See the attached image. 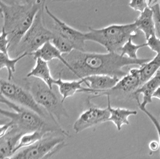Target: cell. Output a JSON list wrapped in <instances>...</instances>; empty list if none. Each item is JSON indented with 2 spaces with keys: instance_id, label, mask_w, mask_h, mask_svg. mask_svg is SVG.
I'll return each instance as SVG.
<instances>
[{
  "instance_id": "cell-26",
  "label": "cell",
  "mask_w": 160,
  "mask_h": 159,
  "mask_svg": "<svg viewBox=\"0 0 160 159\" xmlns=\"http://www.w3.org/2000/svg\"><path fill=\"white\" fill-rule=\"evenodd\" d=\"M10 41L8 33L4 29H1L0 36V53L9 54Z\"/></svg>"
},
{
  "instance_id": "cell-27",
  "label": "cell",
  "mask_w": 160,
  "mask_h": 159,
  "mask_svg": "<svg viewBox=\"0 0 160 159\" xmlns=\"http://www.w3.org/2000/svg\"><path fill=\"white\" fill-rule=\"evenodd\" d=\"M128 5L132 10L140 13H142L146 8L149 7L148 0H130Z\"/></svg>"
},
{
  "instance_id": "cell-33",
  "label": "cell",
  "mask_w": 160,
  "mask_h": 159,
  "mask_svg": "<svg viewBox=\"0 0 160 159\" xmlns=\"http://www.w3.org/2000/svg\"><path fill=\"white\" fill-rule=\"evenodd\" d=\"M152 98H157V99L160 100V86L153 93Z\"/></svg>"
},
{
  "instance_id": "cell-17",
  "label": "cell",
  "mask_w": 160,
  "mask_h": 159,
  "mask_svg": "<svg viewBox=\"0 0 160 159\" xmlns=\"http://www.w3.org/2000/svg\"><path fill=\"white\" fill-rule=\"evenodd\" d=\"M31 56H33L35 60L40 58L48 62H51L53 60H58L65 68H67L68 67V64L64 57L63 54L52 43L51 41L44 44L40 49L32 53Z\"/></svg>"
},
{
  "instance_id": "cell-12",
  "label": "cell",
  "mask_w": 160,
  "mask_h": 159,
  "mask_svg": "<svg viewBox=\"0 0 160 159\" xmlns=\"http://www.w3.org/2000/svg\"><path fill=\"white\" fill-rule=\"evenodd\" d=\"M83 80L87 87L94 90L97 96H100L115 87L120 79L109 75L98 74L88 76Z\"/></svg>"
},
{
  "instance_id": "cell-1",
  "label": "cell",
  "mask_w": 160,
  "mask_h": 159,
  "mask_svg": "<svg viewBox=\"0 0 160 159\" xmlns=\"http://www.w3.org/2000/svg\"><path fill=\"white\" fill-rule=\"evenodd\" d=\"M63 56L68 64L66 69L78 79L98 74L109 75L121 79L127 74L123 70L124 67L130 65L141 66L151 59H132L117 53H98L78 50H74Z\"/></svg>"
},
{
  "instance_id": "cell-30",
  "label": "cell",
  "mask_w": 160,
  "mask_h": 159,
  "mask_svg": "<svg viewBox=\"0 0 160 159\" xmlns=\"http://www.w3.org/2000/svg\"><path fill=\"white\" fill-rule=\"evenodd\" d=\"M67 145L64 142L61 143L60 144L57 145L52 152H50L48 155H46L43 158L40 159H50L55 154H56L57 152H58L61 150H62L63 148H64Z\"/></svg>"
},
{
  "instance_id": "cell-21",
  "label": "cell",
  "mask_w": 160,
  "mask_h": 159,
  "mask_svg": "<svg viewBox=\"0 0 160 159\" xmlns=\"http://www.w3.org/2000/svg\"><path fill=\"white\" fill-rule=\"evenodd\" d=\"M27 56H28V54L24 53L18 57L12 58L9 54L0 53V70H2L4 68L7 70L8 81H10L13 79L16 72V65L17 63Z\"/></svg>"
},
{
  "instance_id": "cell-3",
  "label": "cell",
  "mask_w": 160,
  "mask_h": 159,
  "mask_svg": "<svg viewBox=\"0 0 160 159\" xmlns=\"http://www.w3.org/2000/svg\"><path fill=\"white\" fill-rule=\"evenodd\" d=\"M87 41H93L104 47L108 52L119 53L122 46L137 35L138 31L134 22L127 24H112L100 29L88 28Z\"/></svg>"
},
{
  "instance_id": "cell-8",
  "label": "cell",
  "mask_w": 160,
  "mask_h": 159,
  "mask_svg": "<svg viewBox=\"0 0 160 159\" xmlns=\"http://www.w3.org/2000/svg\"><path fill=\"white\" fill-rule=\"evenodd\" d=\"M63 142L64 138L59 136L46 137L36 144L23 148L4 159H42Z\"/></svg>"
},
{
  "instance_id": "cell-16",
  "label": "cell",
  "mask_w": 160,
  "mask_h": 159,
  "mask_svg": "<svg viewBox=\"0 0 160 159\" xmlns=\"http://www.w3.org/2000/svg\"><path fill=\"white\" fill-rule=\"evenodd\" d=\"M106 95L108 98L107 108L108 109L110 113L109 122H112L115 125L117 130L120 131L123 125H128L130 124L128 117L130 116L137 115L138 111L136 110H131L120 107H112L110 103V94H106Z\"/></svg>"
},
{
  "instance_id": "cell-28",
  "label": "cell",
  "mask_w": 160,
  "mask_h": 159,
  "mask_svg": "<svg viewBox=\"0 0 160 159\" xmlns=\"http://www.w3.org/2000/svg\"><path fill=\"white\" fill-rule=\"evenodd\" d=\"M147 47H148L151 51L158 54L160 52V39L153 35L150 36L146 40Z\"/></svg>"
},
{
  "instance_id": "cell-19",
  "label": "cell",
  "mask_w": 160,
  "mask_h": 159,
  "mask_svg": "<svg viewBox=\"0 0 160 159\" xmlns=\"http://www.w3.org/2000/svg\"><path fill=\"white\" fill-rule=\"evenodd\" d=\"M138 30L144 34L146 40L153 35H155V23L153 20L152 9L149 6L140 13L138 17L134 21Z\"/></svg>"
},
{
  "instance_id": "cell-36",
  "label": "cell",
  "mask_w": 160,
  "mask_h": 159,
  "mask_svg": "<svg viewBox=\"0 0 160 159\" xmlns=\"http://www.w3.org/2000/svg\"><path fill=\"white\" fill-rule=\"evenodd\" d=\"M148 2H149V4H151L153 0H148Z\"/></svg>"
},
{
  "instance_id": "cell-25",
  "label": "cell",
  "mask_w": 160,
  "mask_h": 159,
  "mask_svg": "<svg viewBox=\"0 0 160 159\" xmlns=\"http://www.w3.org/2000/svg\"><path fill=\"white\" fill-rule=\"evenodd\" d=\"M152 9L153 13V20L155 23V36L160 39V6L157 2L150 6Z\"/></svg>"
},
{
  "instance_id": "cell-15",
  "label": "cell",
  "mask_w": 160,
  "mask_h": 159,
  "mask_svg": "<svg viewBox=\"0 0 160 159\" xmlns=\"http://www.w3.org/2000/svg\"><path fill=\"white\" fill-rule=\"evenodd\" d=\"M142 85L138 68H132L119 80L117 85L108 92H119L123 94L134 93Z\"/></svg>"
},
{
  "instance_id": "cell-5",
  "label": "cell",
  "mask_w": 160,
  "mask_h": 159,
  "mask_svg": "<svg viewBox=\"0 0 160 159\" xmlns=\"http://www.w3.org/2000/svg\"><path fill=\"white\" fill-rule=\"evenodd\" d=\"M45 6L38 11L32 24L16 47L13 53L16 57L24 53L31 55L46 43L51 41L53 36V31L48 29L44 22Z\"/></svg>"
},
{
  "instance_id": "cell-2",
  "label": "cell",
  "mask_w": 160,
  "mask_h": 159,
  "mask_svg": "<svg viewBox=\"0 0 160 159\" xmlns=\"http://www.w3.org/2000/svg\"><path fill=\"white\" fill-rule=\"evenodd\" d=\"M46 0H36L28 4H8L1 1V16L3 20L2 28L8 33L10 53H14L22 37L32 24L38 11L46 5Z\"/></svg>"
},
{
  "instance_id": "cell-11",
  "label": "cell",
  "mask_w": 160,
  "mask_h": 159,
  "mask_svg": "<svg viewBox=\"0 0 160 159\" xmlns=\"http://www.w3.org/2000/svg\"><path fill=\"white\" fill-rule=\"evenodd\" d=\"M84 81L83 79L73 80H65L62 79L61 76H58L56 79L55 85L58 87L59 94L62 96L61 102L66 100L67 98L73 96L76 93H85L89 94H94L95 96H97V94L94 90L89 89V87L83 86Z\"/></svg>"
},
{
  "instance_id": "cell-14",
  "label": "cell",
  "mask_w": 160,
  "mask_h": 159,
  "mask_svg": "<svg viewBox=\"0 0 160 159\" xmlns=\"http://www.w3.org/2000/svg\"><path fill=\"white\" fill-rule=\"evenodd\" d=\"M160 86V70L148 81L143 83L134 93V96L138 104L145 107L152 102V95Z\"/></svg>"
},
{
  "instance_id": "cell-35",
  "label": "cell",
  "mask_w": 160,
  "mask_h": 159,
  "mask_svg": "<svg viewBox=\"0 0 160 159\" xmlns=\"http://www.w3.org/2000/svg\"><path fill=\"white\" fill-rule=\"evenodd\" d=\"M1 1L4 2V3H6L8 4H13V2H12V0H1Z\"/></svg>"
},
{
  "instance_id": "cell-13",
  "label": "cell",
  "mask_w": 160,
  "mask_h": 159,
  "mask_svg": "<svg viewBox=\"0 0 160 159\" xmlns=\"http://www.w3.org/2000/svg\"><path fill=\"white\" fill-rule=\"evenodd\" d=\"M24 133L14 126L6 133L0 136V159H4L14 154L20 138Z\"/></svg>"
},
{
  "instance_id": "cell-29",
  "label": "cell",
  "mask_w": 160,
  "mask_h": 159,
  "mask_svg": "<svg viewBox=\"0 0 160 159\" xmlns=\"http://www.w3.org/2000/svg\"><path fill=\"white\" fill-rule=\"evenodd\" d=\"M138 108L139 109L145 114L146 116H148L149 119L151 120V122H152L155 128H156L157 133H158V138H159V143H160V123L158 121V120L155 117V116L153 115L152 113H151L145 107H143L142 105H140V104H138Z\"/></svg>"
},
{
  "instance_id": "cell-18",
  "label": "cell",
  "mask_w": 160,
  "mask_h": 159,
  "mask_svg": "<svg viewBox=\"0 0 160 159\" xmlns=\"http://www.w3.org/2000/svg\"><path fill=\"white\" fill-rule=\"evenodd\" d=\"M27 78H36L42 80L51 89L55 85V79L52 74L48 62L42 59L38 58L36 59V64L31 71L27 74Z\"/></svg>"
},
{
  "instance_id": "cell-10",
  "label": "cell",
  "mask_w": 160,
  "mask_h": 159,
  "mask_svg": "<svg viewBox=\"0 0 160 159\" xmlns=\"http://www.w3.org/2000/svg\"><path fill=\"white\" fill-rule=\"evenodd\" d=\"M110 113L108 108L92 107L84 111L73 124V129L78 133L88 128L109 122Z\"/></svg>"
},
{
  "instance_id": "cell-24",
  "label": "cell",
  "mask_w": 160,
  "mask_h": 159,
  "mask_svg": "<svg viewBox=\"0 0 160 159\" xmlns=\"http://www.w3.org/2000/svg\"><path fill=\"white\" fill-rule=\"evenodd\" d=\"M53 36L51 41L63 55L69 54L75 50L73 44L58 34L53 32Z\"/></svg>"
},
{
  "instance_id": "cell-7",
  "label": "cell",
  "mask_w": 160,
  "mask_h": 159,
  "mask_svg": "<svg viewBox=\"0 0 160 159\" xmlns=\"http://www.w3.org/2000/svg\"><path fill=\"white\" fill-rule=\"evenodd\" d=\"M0 92L1 95L10 101L32 110L42 117H46L43 109L37 103L29 90L11 83L10 81L1 79Z\"/></svg>"
},
{
  "instance_id": "cell-22",
  "label": "cell",
  "mask_w": 160,
  "mask_h": 159,
  "mask_svg": "<svg viewBox=\"0 0 160 159\" xmlns=\"http://www.w3.org/2000/svg\"><path fill=\"white\" fill-rule=\"evenodd\" d=\"M46 135L47 134L38 131L24 133L20 138L19 143L15 148L14 154L23 148L36 144L37 142L42 140Z\"/></svg>"
},
{
  "instance_id": "cell-31",
  "label": "cell",
  "mask_w": 160,
  "mask_h": 159,
  "mask_svg": "<svg viewBox=\"0 0 160 159\" xmlns=\"http://www.w3.org/2000/svg\"><path fill=\"white\" fill-rule=\"evenodd\" d=\"M149 148L152 152H156L160 148V143L156 141H152L149 144Z\"/></svg>"
},
{
  "instance_id": "cell-4",
  "label": "cell",
  "mask_w": 160,
  "mask_h": 159,
  "mask_svg": "<svg viewBox=\"0 0 160 159\" xmlns=\"http://www.w3.org/2000/svg\"><path fill=\"white\" fill-rule=\"evenodd\" d=\"M0 102L12 109L8 111L1 108V115L9 118L13 126L18 128L23 133L38 131L48 134L58 130L49 126L42 117L35 112L10 101L1 94Z\"/></svg>"
},
{
  "instance_id": "cell-9",
  "label": "cell",
  "mask_w": 160,
  "mask_h": 159,
  "mask_svg": "<svg viewBox=\"0 0 160 159\" xmlns=\"http://www.w3.org/2000/svg\"><path fill=\"white\" fill-rule=\"evenodd\" d=\"M44 11L52 20L53 21V32L66 38L70 43L73 44L75 50L85 51V42L87 41L86 38V32H83L75 29L53 15L48 6L46 4Z\"/></svg>"
},
{
  "instance_id": "cell-34",
  "label": "cell",
  "mask_w": 160,
  "mask_h": 159,
  "mask_svg": "<svg viewBox=\"0 0 160 159\" xmlns=\"http://www.w3.org/2000/svg\"><path fill=\"white\" fill-rule=\"evenodd\" d=\"M53 2H69V1H83V0H51Z\"/></svg>"
},
{
  "instance_id": "cell-23",
  "label": "cell",
  "mask_w": 160,
  "mask_h": 159,
  "mask_svg": "<svg viewBox=\"0 0 160 159\" xmlns=\"http://www.w3.org/2000/svg\"><path fill=\"white\" fill-rule=\"evenodd\" d=\"M147 47L146 43L137 44L132 42V38H130L121 48L119 54L123 56H127L132 59H138V51L139 49Z\"/></svg>"
},
{
  "instance_id": "cell-6",
  "label": "cell",
  "mask_w": 160,
  "mask_h": 159,
  "mask_svg": "<svg viewBox=\"0 0 160 159\" xmlns=\"http://www.w3.org/2000/svg\"><path fill=\"white\" fill-rule=\"evenodd\" d=\"M33 79L34 80L28 82L29 92L33 96L37 103L46 109L53 122L58 126L56 118L59 120L62 116H68L66 110L61 105L62 102L59 101L58 97L52 91V89L43 81L36 78Z\"/></svg>"
},
{
  "instance_id": "cell-32",
  "label": "cell",
  "mask_w": 160,
  "mask_h": 159,
  "mask_svg": "<svg viewBox=\"0 0 160 159\" xmlns=\"http://www.w3.org/2000/svg\"><path fill=\"white\" fill-rule=\"evenodd\" d=\"M36 0H12L13 4L18 3L20 4H28L35 2Z\"/></svg>"
},
{
  "instance_id": "cell-20",
  "label": "cell",
  "mask_w": 160,
  "mask_h": 159,
  "mask_svg": "<svg viewBox=\"0 0 160 159\" xmlns=\"http://www.w3.org/2000/svg\"><path fill=\"white\" fill-rule=\"evenodd\" d=\"M160 52L149 62L140 66V73L142 84L148 81L153 77L160 69Z\"/></svg>"
}]
</instances>
